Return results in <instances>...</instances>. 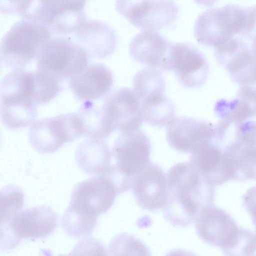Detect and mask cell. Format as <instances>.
Wrapping results in <instances>:
<instances>
[{"mask_svg": "<svg viewBox=\"0 0 256 256\" xmlns=\"http://www.w3.org/2000/svg\"><path fill=\"white\" fill-rule=\"evenodd\" d=\"M166 140L173 148L190 154L216 142L212 124L186 116L174 118L168 122Z\"/></svg>", "mask_w": 256, "mask_h": 256, "instance_id": "cell-11", "label": "cell"}, {"mask_svg": "<svg viewBox=\"0 0 256 256\" xmlns=\"http://www.w3.org/2000/svg\"><path fill=\"white\" fill-rule=\"evenodd\" d=\"M223 151L230 180H256V146L233 138Z\"/></svg>", "mask_w": 256, "mask_h": 256, "instance_id": "cell-20", "label": "cell"}, {"mask_svg": "<svg viewBox=\"0 0 256 256\" xmlns=\"http://www.w3.org/2000/svg\"><path fill=\"white\" fill-rule=\"evenodd\" d=\"M32 0H0V11L4 14H18L22 16Z\"/></svg>", "mask_w": 256, "mask_h": 256, "instance_id": "cell-30", "label": "cell"}, {"mask_svg": "<svg viewBox=\"0 0 256 256\" xmlns=\"http://www.w3.org/2000/svg\"><path fill=\"white\" fill-rule=\"evenodd\" d=\"M166 84L161 73L152 68L138 71L133 80V90L140 101L158 93H164Z\"/></svg>", "mask_w": 256, "mask_h": 256, "instance_id": "cell-25", "label": "cell"}, {"mask_svg": "<svg viewBox=\"0 0 256 256\" xmlns=\"http://www.w3.org/2000/svg\"><path fill=\"white\" fill-rule=\"evenodd\" d=\"M150 140L142 131L122 132L112 148L114 166L132 182L150 163Z\"/></svg>", "mask_w": 256, "mask_h": 256, "instance_id": "cell-10", "label": "cell"}, {"mask_svg": "<svg viewBox=\"0 0 256 256\" xmlns=\"http://www.w3.org/2000/svg\"><path fill=\"white\" fill-rule=\"evenodd\" d=\"M112 152L103 140L90 138L78 148L76 160L86 174L96 176L105 174L110 168Z\"/></svg>", "mask_w": 256, "mask_h": 256, "instance_id": "cell-21", "label": "cell"}, {"mask_svg": "<svg viewBox=\"0 0 256 256\" xmlns=\"http://www.w3.org/2000/svg\"><path fill=\"white\" fill-rule=\"evenodd\" d=\"M118 189L106 174L92 177L74 188L68 209L80 216L98 220L112 205Z\"/></svg>", "mask_w": 256, "mask_h": 256, "instance_id": "cell-8", "label": "cell"}, {"mask_svg": "<svg viewBox=\"0 0 256 256\" xmlns=\"http://www.w3.org/2000/svg\"><path fill=\"white\" fill-rule=\"evenodd\" d=\"M198 5L205 7L212 6L218 0H194Z\"/></svg>", "mask_w": 256, "mask_h": 256, "instance_id": "cell-32", "label": "cell"}, {"mask_svg": "<svg viewBox=\"0 0 256 256\" xmlns=\"http://www.w3.org/2000/svg\"><path fill=\"white\" fill-rule=\"evenodd\" d=\"M140 102L143 120L148 124L163 126L174 118V104L164 93L151 95Z\"/></svg>", "mask_w": 256, "mask_h": 256, "instance_id": "cell-23", "label": "cell"}, {"mask_svg": "<svg viewBox=\"0 0 256 256\" xmlns=\"http://www.w3.org/2000/svg\"><path fill=\"white\" fill-rule=\"evenodd\" d=\"M234 138L256 146V120L244 121L234 128Z\"/></svg>", "mask_w": 256, "mask_h": 256, "instance_id": "cell-28", "label": "cell"}, {"mask_svg": "<svg viewBox=\"0 0 256 256\" xmlns=\"http://www.w3.org/2000/svg\"><path fill=\"white\" fill-rule=\"evenodd\" d=\"M75 42L87 52L89 58H106L114 51L117 37L114 30L106 23L98 20H86L74 32Z\"/></svg>", "mask_w": 256, "mask_h": 256, "instance_id": "cell-16", "label": "cell"}, {"mask_svg": "<svg viewBox=\"0 0 256 256\" xmlns=\"http://www.w3.org/2000/svg\"><path fill=\"white\" fill-rule=\"evenodd\" d=\"M0 114L4 125L13 130L32 125L38 116L32 102H0Z\"/></svg>", "mask_w": 256, "mask_h": 256, "instance_id": "cell-24", "label": "cell"}, {"mask_svg": "<svg viewBox=\"0 0 256 256\" xmlns=\"http://www.w3.org/2000/svg\"><path fill=\"white\" fill-rule=\"evenodd\" d=\"M102 107L114 130L125 132L141 127V102L133 90L122 88L113 91L106 98Z\"/></svg>", "mask_w": 256, "mask_h": 256, "instance_id": "cell-12", "label": "cell"}, {"mask_svg": "<svg viewBox=\"0 0 256 256\" xmlns=\"http://www.w3.org/2000/svg\"><path fill=\"white\" fill-rule=\"evenodd\" d=\"M251 48L254 54L256 56V36L252 40Z\"/></svg>", "mask_w": 256, "mask_h": 256, "instance_id": "cell-33", "label": "cell"}, {"mask_svg": "<svg viewBox=\"0 0 256 256\" xmlns=\"http://www.w3.org/2000/svg\"><path fill=\"white\" fill-rule=\"evenodd\" d=\"M58 215L42 205L20 212L6 222L0 224L1 249H14L22 239L45 238L56 229Z\"/></svg>", "mask_w": 256, "mask_h": 256, "instance_id": "cell-6", "label": "cell"}, {"mask_svg": "<svg viewBox=\"0 0 256 256\" xmlns=\"http://www.w3.org/2000/svg\"><path fill=\"white\" fill-rule=\"evenodd\" d=\"M110 70L100 64H90L72 76L69 86L80 100L92 101L106 95L113 84Z\"/></svg>", "mask_w": 256, "mask_h": 256, "instance_id": "cell-17", "label": "cell"}, {"mask_svg": "<svg viewBox=\"0 0 256 256\" xmlns=\"http://www.w3.org/2000/svg\"><path fill=\"white\" fill-rule=\"evenodd\" d=\"M244 8L228 4L211 8L196 18L194 35L200 44L214 48L230 38L241 34Z\"/></svg>", "mask_w": 256, "mask_h": 256, "instance_id": "cell-7", "label": "cell"}, {"mask_svg": "<svg viewBox=\"0 0 256 256\" xmlns=\"http://www.w3.org/2000/svg\"><path fill=\"white\" fill-rule=\"evenodd\" d=\"M82 136L83 132L77 113H68L35 122L31 126L28 136L36 151L49 154Z\"/></svg>", "mask_w": 256, "mask_h": 256, "instance_id": "cell-9", "label": "cell"}, {"mask_svg": "<svg viewBox=\"0 0 256 256\" xmlns=\"http://www.w3.org/2000/svg\"><path fill=\"white\" fill-rule=\"evenodd\" d=\"M172 43L154 31H144L131 41L129 51L136 62L161 70H172L170 62Z\"/></svg>", "mask_w": 256, "mask_h": 256, "instance_id": "cell-15", "label": "cell"}, {"mask_svg": "<svg viewBox=\"0 0 256 256\" xmlns=\"http://www.w3.org/2000/svg\"><path fill=\"white\" fill-rule=\"evenodd\" d=\"M52 35L48 28L38 22L26 19L17 22L2 40V63L14 69L23 68L36 58Z\"/></svg>", "mask_w": 256, "mask_h": 256, "instance_id": "cell-3", "label": "cell"}, {"mask_svg": "<svg viewBox=\"0 0 256 256\" xmlns=\"http://www.w3.org/2000/svg\"><path fill=\"white\" fill-rule=\"evenodd\" d=\"M1 222H7L20 212L24 205V194L17 186H8L0 191Z\"/></svg>", "mask_w": 256, "mask_h": 256, "instance_id": "cell-27", "label": "cell"}, {"mask_svg": "<svg viewBox=\"0 0 256 256\" xmlns=\"http://www.w3.org/2000/svg\"><path fill=\"white\" fill-rule=\"evenodd\" d=\"M166 176L167 200L164 216L174 226L190 224L203 208L214 204V186L190 161L174 164Z\"/></svg>", "mask_w": 256, "mask_h": 256, "instance_id": "cell-1", "label": "cell"}, {"mask_svg": "<svg viewBox=\"0 0 256 256\" xmlns=\"http://www.w3.org/2000/svg\"><path fill=\"white\" fill-rule=\"evenodd\" d=\"M196 233L205 242L227 256H246L252 250L254 234L238 226L226 212L214 204L203 208L194 221Z\"/></svg>", "mask_w": 256, "mask_h": 256, "instance_id": "cell-2", "label": "cell"}, {"mask_svg": "<svg viewBox=\"0 0 256 256\" xmlns=\"http://www.w3.org/2000/svg\"><path fill=\"white\" fill-rule=\"evenodd\" d=\"M86 50L70 37L52 38L40 48L37 56V70L62 82L82 71L88 63Z\"/></svg>", "mask_w": 256, "mask_h": 256, "instance_id": "cell-4", "label": "cell"}, {"mask_svg": "<svg viewBox=\"0 0 256 256\" xmlns=\"http://www.w3.org/2000/svg\"><path fill=\"white\" fill-rule=\"evenodd\" d=\"M256 36V6L244 8V25L240 37L252 40Z\"/></svg>", "mask_w": 256, "mask_h": 256, "instance_id": "cell-29", "label": "cell"}, {"mask_svg": "<svg viewBox=\"0 0 256 256\" xmlns=\"http://www.w3.org/2000/svg\"><path fill=\"white\" fill-rule=\"evenodd\" d=\"M61 82L43 71L34 72V102L36 105L44 104L54 99L61 90Z\"/></svg>", "mask_w": 256, "mask_h": 256, "instance_id": "cell-26", "label": "cell"}, {"mask_svg": "<svg viewBox=\"0 0 256 256\" xmlns=\"http://www.w3.org/2000/svg\"><path fill=\"white\" fill-rule=\"evenodd\" d=\"M170 62L172 70L184 87L196 88L205 83L209 72L208 61L204 54L192 45L173 44Z\"/></svg>", "mask_w": 256, "mask_h": 256, "instance_id": "cell-13", "label": "cell"}, {"mask_svg": "<svg viewBox=\"0 0 256 256\" xmlns=\"http://www.w3.org/2000/svg\"><path fill=\"white\" fill-rule=\"evenodd\" d=\"M166 176L158 165L150 162L134 176L131 186L137 204L142 208L156 211L167 200Z\"/></svg>", "mask_w": 256, "mask_h": 256, "instance_id": "cell-14", "label": "cell"}, {"mask_svg": "<svg viewBox=\"0 0 256 256\" xmlns=\"http://www.w3.org/2000/svg\"><path fill=\"white\" fill-rule=\"evenodd\" d=\"M214 110L220 118L218 124L229 129L256 115V91L239 88L234 99L218 100L215 104Z\"/></svg>", "mask_w": 256, "mask_h": 256, "instance_id": "cell-19", "label": "cell"}, {"mask_svg": "<svg viewBox=\"0 0 256 256\" xmlns=\"http://www.w3.org/2000/svg\"><path fill=\"white\" fill-rule=\"evenodd\" d=\"M243 204L255 226L256 234V186L250 188L243 196Z\"/></svg>", "mask_w": 256, "mask_h": 256, "instance_id": "cell-31", "label": "cell"}, {"mask_svg": "<svg viewBox=\"0 0 256 256\" xmlns=\"http://www.w3.org/2000/svg\"><path fill=\"white\" fill-rule=\"evenodd\" d=\"M86 0H32L22 17L48 28L52 34L74 33L86 20Z\"/></svg>", "mask_w": 256, "mask_h": 256, "instance_id": "cell-5", "label": "cell"}, {"mask_svg": "<svg viewBox=\"0 0 256 256\" xmlns=\"http://www.w3.org/2000/svg\"><path fill=\"white\" fill-rule=\"evenodd\" d=\"M165 0H116V11L132 24L144 31H154L164 14Z\"/></svg>", "mask_w": 256, "mask_h": 256, "instance_id": "cell-18", "label": "cell"}, {"mask_svg": "<svg viewBox=\"0 0 256 256\" xmlns=\"http://www.w3.org/2000/svg\"><path fill=\"white\" fill-rule=\"evenodd\" d=\"M84 102L77 113L83 136L100 140L108 137L114 130L106 118L102 107L95 106L92 101Z\"/></svg>", "mask_w": 256, "mask_h": 256, "instance_id": "cell-22", "label": "cell"}]
</instances>
